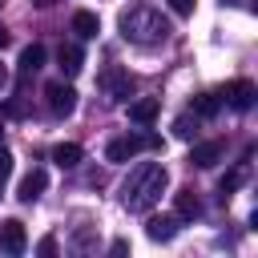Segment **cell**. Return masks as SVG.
<instances>
[{
    "mask_svg": "<svg viewBox=\"0 0 258 258\" xmlns=\"http://www.w3.org/2000/svg\"><path fill=\"white\" fill-rule=\"evenodd\" d=\"M173 133H177L181 141H189V137L198 133V117H189V113H181V117L173 121Z\"/></svg>",
    "mask_w": 258,
    "mask_h": 258,
    "instance_id": "obj_19",
    "label": "cell"
},
{
    "mask_svg": "<svg viewBox=\"0 0 258 258\" xmlns=\"http://www.w3.org/2000/svg\"><path fill=\"white\" fill-rule=\"evenodd\" d=\"M125 250H129V242H125V238H117V242L109 246V254H125Z\"/></svg>",
    "mask_w": 258,
    "mask_h": 258,
    "instance_id": "obj_23",
    "label": "cell"
},
{
    "mask_svg": "<svg viewBox=\"0 0 258 258\" xmlns=\"http://www.w3.org/2000/svg\"><path fill=\"white\" fill-rule=\"evenodd\" d=\"M242 177H246V161H242L238 169H230V173H226V177L218 181V194H222V202H226V198H230V194H234V189L242 185Z\"/></svg>",
    "mask_w": 258,
    "mask_h": 258,
    "instance_id": "obj_18",
    "label": "cell"
},
{
    "mask_svg": "<svg viewBox=\"0 0 258 258\" xmlns=\"http://www.w3.org/2000/svg\"><path fill=\"white\" fill-rule=\"evenodd\" d=\"M173 210H177V222L202 218V198H198V189H177V194H173Z\"/></svg>",
    "mask_w": 258,
    "mask_h": 258,
    "instance_id": "obj_11",
    "label": "cell"
},
{
    "mask_svg": "<svg viewBox=\"0 0 258 258\" xmlns=\"http://www.w3.org/2000/svg\"><path fill=\"white\" fill-rule=\"evenodd\" d=\"M145 149H161V137H157V133H121V137H113V141L105 145V161L125 165V161H133V157L145 153Z\"/></svg>",
    "mask_w": 258,
    "mask_h": 258,
    "instance_id": "obj_3",
    "label": "cell"
},
{
    "mask_svg": "<svg viewBox=\"0 0 258 258\" xmlns=\"http://www.w3.org/2000/svg\"><path fill=\"white\" fill-rule=\"evenodd\" d=\"M0 250H4V254H12V258L28 250V234H24V222H16V218L0 222Z\"/></svg>",
    "mask_w": 258,
    "mask_h": 258,
    "instance_id": "obj_8",
    "label": "cell"
},
{
    "mask_svg": "<svg viewBox=\"0 0 258 258\" xmlns=\"http://www.w3.org/2000/svg\"><path fill=\"white\" fill-rule=\"evenodd\" d=\"M56 64H60L64 77H77V73L85 69V52H81V44H60V48H56Z\"/></svg>",
    "mask_w": 258,
    "mask_h": 258,
    "instance_id": "obj_13",
    "label": "cell"
},
{
    "mask_svg": "<svg viewBox=\"0 0 258 258\" xmlns=\"http://www.w3.org/2000/svg\"><path fill=\"white\" fill-rule=\"evenodd\" d=\"M222 109V101H218V93H198L194 101H189V113L198 117V121H210L214 113Z\"/></svg>",
    "mask_w": 258,
    "mask_h": 258,
    "instance_id": "obj_16",
    "label": "cell"
},
{
    "mask_svg": "<svg viewBox=\"0 0 258 258\" xmlns=\"http://www.w3.org/2000/svg\"><path fill=\"white\" fill-rule=\"evenodd\" d=\"M4 85H8V69L0 64V89H4Z\"/></svg>",
    "mask_w": 258,
    "mask_h": 258,
    "instance_id": "obj_25",
    "label": "cell"
},
{
    "mask_svg": "<svg viewBox=\"0 0 258 258\" xmlns=\"http://www.w3.org/2000/svg\"><path fill=\"white\" fill-rule=\"evenodd\" d=\"M8 40H12V36H8V28H0V48H4Z\"/></svg>",
    "mask_w": 258,
    "mask_h": 258,
    "instance_id": "obj_24",
    "label": "cell"
},
{
    "mask_svg": "<svg viewBox=\"0 0 258 258\" xmlns=\"http://www.w3.org/2000/svg\"><path fill=\"white\" fill-rule=\"evenodd\" d=\"M117 28H121V36L129 40V44H165L169 40V20L157 12V8H149V4H133V8H125L121 12V20H117Z\"/></svg>",
    "mask_w": 258,
    "mask_h": 258,
    "instance_id": "obj_2",
    "label": "cell"
},
{
    "mask_svg": "<svg viewBox=\"0 0 258 258\" xmlns=\"http://www.w3.org/2000/svg\"><path fill=\"white\" fill-rule=\"evenodd\" d=\"M101 89H105V97L113 101V105H121V101H129L133 97V73L129 69H121V64H113V69H105L101 73Z\"/></svg>",
    "mask_w": 258,
    "mask_h": 258,
    "instance_id": "obj_4",
    "label": "cell"
},
{
    "mask_svg": "<svg viewBox=\"0 0 258 258\" xmlns=\"http://www.w3.org/2000/svg\"><path fill=\"white\" fill-rule=\"evenodd\" d=\"M32 4H36V8H48V4H52V0H32Z\"/></svg>",
    "mask_w": 258,
    "mask_h": 258,
    "instance_id": "obj_26",
    "label": "cell"
},
{
    "mask_svg": "<svg viewBox=\"0 0 258 258\" xmlns=\"http://www.w3.org/2000/svg\"><path fill=\"white\" fill-rule=\"evenodd\" d=\"M161 113V101L157 97H141V101H129V121L133 125H153Z\"/></svg>",
    "mask_w": 258,
    "mask_h": 258,
    "instance_id": "obj_12",
    "label": "cell"
},
{
    "mask_svg": "<svg viewBox=\"0 0 258 258\" xmlns=\"http://www.w3.org/2000/svg\"><path fill=\"white\" fill-rule=\"evenodd\" d=\"M81 157H85V149H81V145H73V141H60V145H52V161H56L60 169H73V165H81Z\"/></svg>",
    "mask_w": 258,
    "mask_h": 258,
    "instance_id": "obj_17",
    "label": "cell"
},
{
    "mask_svg": "<svg viewBox=\"0 0 258 258\" xmlns=\"http://www.w3.org/2000/svg\"><path fill=\"white\" fill-rule=\"evenodd\" d=\"M0 4H4V0H0Z\"/></svg>",
    "mask_w": 258,
    "mask_h": 258,
    "instance_id": "obj_27",
    "label": "cell"
},
{
    "mask_svg": "<svg viewBox=\"0 0 258 258\" xmlns=\"http://www.w3.org/2000/svg\"><path fill=\"white\" fill-rule=\"evenodd\" d=\"M165 185H169L165 165H161V161H141V165H133L129 177L121 181V206H125L129 214H149V210L161 202Z\"/></svg>",
    "mask_w": 258,
    "mask_h": 258,
    "instance_id": "obj_1",
    "label": "cell"
},
{
    "mask_svg": "<svg viewBox=\"0 0 258 258\" xmlns=\"http://www.w3.org/2000/svg\"><path fill=\"white\" fill-rule=\"evenodd\" d=\"M218 93V101L222 105H230L234 113H246L250 105H254V97H258V89L250 85V81H226L222 89H214Z\"/></svg>",
    "mask_w": 258,
    "mask_h": 258,
    "instance_id": "obj_5",
    "label": "cell"
},
{
    "mask_svg": "<svg viewBox=\"0 0 258 258\" xmlns=\"http://www.w3.org/2000/svg\"><path fill=\"white\" fill-rule=\"evenodd\" d=\"M44 185H48V173H44L40 165H32V169L20 177V185H16V198H20L24 206H32V202L44 194Z\"/></svg>",
    "mask_w": 258,
    "mask_h": 258,
    "instance_id": "obj_9",
    "label": "cell"
},
{
    "mask_svg": "<svg viewBox=\"0 0 258 258\" xmlns=\"http://www.w3.org/2000/svg\"><path fill=\"white\" fill-rule=\"evenodd\" d=\"M36 254H44V258H48V254H56V238H40V246H36Z\"/></svg>",
    "mask_w": 258,
    "mask_h": 258,
    "instance_id": "obj_22",
    "label": "cell"
},
{
    "mask_svg": "<svg viewBox=\"0 0 258 258\" xmlns=\"http://www.w3.org/2000/svg\"><path fill=\"white\" fill-rule=\"evenodd\" d=\"M222 157H226V137L198 141V145L189 149V165H194V169H210V165H218Z\"/></svg>",
    "mask_w": 258,
    "mask_h": 258,
    "instance_id": "obj_7",
    "label": "cell"
},
{
    "mask_svg": "<svg viewBox=\"0 0 258 258\" xmlns=\"http://www.w3.org/2000/svg\"><path fill=\"white\" fill-rule=\"evenodd\" d=\"M44 105H48L52 117H69V113L77 109V89L64 85V81H48V85H44Z\"/></svg>",
    "mask_w": 258,
    "mask_h": 258,
    "instance_id": "obj_6",
    "label": "cell"
},
{
    "mask_svg": "<svg viewBox=\"0 0 258 258\" xmlns=\"http://www.w3.org/2000/svg\"><path fill=\"white\" fill-rule=\"evenodd\" d=\"M177 16H194V8H198V0H165Z\"/></svg>",
    "mask_w": 258,
    "mask_h": 258,
    "instance_id": "obj_20",
    "label": "cell"
},
{
    "mask_svg": "<svg viewBox=\"0 0 258 258\" xmlns=\"http://www.w3.org/2000/svg\"><path fill=\"white\" fill-rule=\"evenodd\" d=\"M44 56H48V52H44V44H28V48L20 52V81H28V77L44 64Z\"/></svg>",
    "mask_w": 258,
    "mask_h": 258,
    "instance_id": "obj_15",
    "label": "cell"
},
{
    "mask_svg": "<svg viewBox=\"0 0 258 258\" xmlns=\"http://www.w3.org/2000/svg\"><path fill=\"white\" fill-rule=\"evenodd\" d=\"M73 32H77L81 40H93V36L101 32V20H97V12H89V8L73 12Z\"/></svg>",
    "mask_w": 258,
    "mask_h": 258,
    "instance_id": "obj_14",
    "label": "cell"
},
{
    "mask_svg": "<svg viewBox=\"0 0 258 258\" xmlns=\"http://www.w3.org/2000/svg\"><path fill=\"white\" fill-rule=\"evenodd\" d=\"M177 234V214H153L145 222V238L149 242H169Z\"/></svg>",
    "mask_w": 258,
    "mask_h": 258,
    "instance_id": "obj_10",
    "label": "cell"
},
{
    "mask_svg": "<svg viewBox=\"0 0 258 258\" xmlns=\"http://www.w3.org/2000/svg\"><path fill=\"white\" fill-rule=\"evenodd\" d=\"M8 173H12V153H8L4 145H0V181H4Z\"/></svg>",
    "mask_w": 258,
    "mask_h": 258,
    "instance_id": "obj_21",
    "label": "cell"
}]
</instances>
